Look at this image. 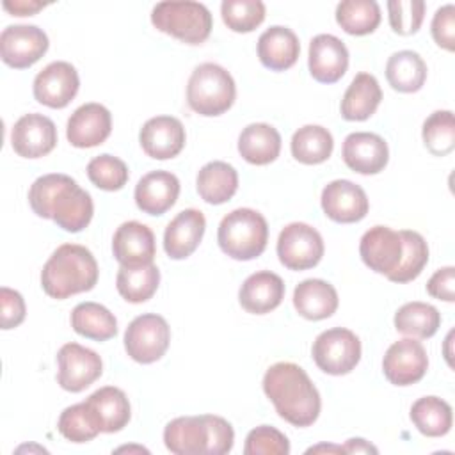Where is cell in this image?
I'll use <instances>...</instances> for the list:
<instances>
[{
	"label": "cell",
	"mask_w": 455,
	"mask_h": 455,
	"mask_svg": "<svg viewBox=\"0 0 455 455\" xmlns=\"http://www.w3.org/2000/svg\"><path fill=\"white\" fill-rule=\"evenodd\" d=\"M382 91L377 78L370 73H357L347 87L339 110L347 121H366L380 105Z\"/></svg>",
	"instance_id": "obj_29"
},
{
	"label": "cell",
	"mask_w": 455,
	"mask_h": 455,
	"mask_svg": "<svg viewBox=\"0 0 455 455\" xmlns=\"http://www.w3.org/2000/svg\"><path fill=\"white\" fill-rule=\"evenodd\" d=\"M25 300L20 291L2 286L0 288V325L4 331L18 327L25 320Z\"/></svg>",
	"instance_id": "obj_46"
},
{
	"label": "cell",
	"mask_w": 455,
	"mask_h": 455,
	"mask_svg": "<svg viewBox=\"0 0 455 455\" xmlns=\"http://www.w3.org/2000/svg\"><path fill=\"white\" fill-rule=\"evenodd\" d=\"M87 176L94 187L107 192H114L121 190L126 185L130 172L121 158L103 153L94 156L87 164Z\"/></svg>",
	"instance_id": "obj_42"
},
{
	"label": "cell",
	"mask_w": 455,
	"mask_h": 455,
	"mask_svg": "<svg viewBox=\"0 0 455 455\" xmlns=\"http://www.w3.org/2000/svg\"><path fill=\"white\" fill-rule=\"evenodd\" d=\"M403 245H405V256L402 261V267L396 270V274L389 279L393 283H409L414 281L428 263V245L425 238L412 229H400Z\"/></svg>",
	"instance_id": "obj_43"
},
{
	"label": "cell",
	"mask_w": 455,
	"mask_h": 455,
	"mask_svg": "<svg viewBox=\"0 0 455 455\" xmlns=\"http://www.w3.org/2000/svg\"><path fill=\"white\" fill-rule=\"evenodd\" d=\"M160 284V270L155 263L142 267H121L116 275V288L119 295L132 302L140 304L149 300Z\"/></svg>",
	"instance_id": "obj_35"
},
{
	"label": "cell",
	"mask_w": 455,
	"mask_h": 455,
	"mask_svg": "<svg viewBox=\"0 0 455 455\" xmlns=\"http://www.w3.org/2000/svg\"><path fill=\"white\" fill-rule=\"evenodd\" d=\"M432 37L437 46L453 52L455 50V7L446 4L439 7L432 18Z\"/></svg>",
	"instance_id": "obj_47"
},
{
	"label": "cell",
	"mask_w": 455,
	"mask_h": 455,
	"mask_svg": "<svg viewBox=\"0 0 455 455\" xmlns=\"http://www.w3.org/2000/svg\"><path fill=\"white\" fill-rule=\"evenodd\" d=\"M2 5L12 16H32L37 11L46 7L44 2H37V0H5Z\"/></svg>",
	"instance_id": "obj_50"
},
{
	"label": "cell",
	"mask_w": 455,
	"mask_h": 455,
	"mask_svg": "<svg viewBox=\"0 0 455 455\" xmlns=\"http://www.w3.org/2000/svg\"><path fill=\"white\" fill-rule=\"evenodd\" d=\"M220 14L233 32H252L265 20V4L261 0H224Z\"/></svg>",
	"instance_id": "obj_41"
},
{
	"label": "cell",
	"mask_w": 455,
	"mask_h": 455,
	"mask_svg": "<svg viewBox=\"0 0 455 455\" xmlns=\"http://www.w3.org/2000/svg\"><path fill=\"white\" fill-rule=\"evenodd\" d=\"M11 144L23 158H41L57 146L55 123L43 114H25L12 126Z\"/></svg>",
	"instance_id": "obj_16"
},
{
	"label": "cell",
	"mask_w": 455,
	"mask_h": 455,
	"mask_svg": "<svg viewBox=\"0 0 455 455\" xmlns=\"http://www.w3.org/2000/svg\"><path fill=\"white\" fill-rule=\"evenodd\" d=\"M323 251L322 235L306 222H291L279 233L277 256L290 270H307L316 267Z\"/></svg>",
	"instance_id": "obj_9"
},
{
	"label": "cell",
	"mask_w": 455,
	"mask_h": 455,
	"mask_svg": "<svg viewBox=\"0 0 455 455\" xmlns=\"http://www.w3.org/2000/svg\"><path fill=\"white\" fill-rule=\"evenodd\" d=\"M243 453L245 455H288L290 441L275 427L259 425L247 434Z\"/></svg>",
	"instance_id": "obj_45"
},
{
	"label": "cell",
	"mask_w": 455,
	"mask_h": 455,
	"mask_svg": "<svg viewBox=\"0 0 455 455\" xmlns=\"http://www.w3.org/2000/svg\"><path fill=\"white\" fill-rule=\"evenodd\" d=\"M284 299V281L270 272L259 270L251 274L240 286V306L252 315H265L274 311Z\"/></svg>",
	"instance_id": "obj_25"
},
{
	"label": "cell",
	"mask_w": 455,
	"mask_h": 455,
	"mask_svg": "<svg viewBox=\"0 0 455 455\" xmlns=\"http://www.w3.org/2000/svg\"><path fill=\"white\" fill-rule=\"evenodd\" d=\"M423 0H389L387 16L393 32L400 36H412L419 30L425 18Z\"/></svg>",
	"instance_id": "obj_44"
},
{
	"label": "cell",
	"mask_w": 455,
	"mask_h": 455,
	"mask_svg": "<svg viewBox=\"0 0 455 455\" xmlns=\"http://www.w3.org/2000/svg\"><path fill=\"white\" fill-rule=\"evenodd\" d=\"M336 21L350 36H366L379 27L380 7L375 0H343L336 5Z\"/></svg>",
	"instance_id": "obj_38"
},
{
	"label": "cell",
	"mask_w": 455,
	"mask_h": 455,
	"mask_svg": "<svg viewBox=\"0 0 455 455\" xmlns=\"http://www.w3.org/2000/svg\"><path fill=\"white\" fill-rule=\"evenodd\" d=\"M116 451H144V453H148V450L142 446H121Z\"/></svg>",
	"instance_id": "obj_53"
},
{
	"label": "cell",
	"mask_w": 455,
	"mask_h": 455,
	"mask_svg": "<svg viewBox=\"0 0 455 455\" xmlns=\"http://www.w3.org/2000/svg\"><path fill=\"white\" fill-rule=\"evenodd\" d=\"M98 263L92 252L80 243H62L46 259L41 270V286L52 299L64 300L89 291L98 283Z\"/></svg>",
	"instance_id": "obj_3"
},
{
	"label": "cell",
	"mask_w": 455,
	"mask_h": 455,
	"mask_svg": "<svg viewBox=\"0 0 455 455\" xmlns=\"http://www.w3.org/2000/svg\"><path fill=\"white\" fill-rule=\"evenodd\" d=\"M395 329L405 336L427 339L441 327V313L427 302H407L395 313Z\"/></svg>",
	"instance_id": "obj_37"
},
{
	"label": "cell",
	"mask_w": 455,
	"mask_h": 455,
	"mask_svg": "<svg viewBox=\"0 0 455 455\" xmlns=\"http://www.w3.org/2000/svg\"><path fill=\"white\" fill-rule=\"evenodd\" d=\"M311 355L323 373L347 375L361 359V341L350 329L332 327L316 336Z\"/></svg>",
	"instance_id": "obj_7"
},
{
	"label": "cell",
	"mask_w": 455,
	"mask_h": 455,
	"mask_svg": "<svg viewBox=\"0 0 455 455\" xmlns=\"http://www.w3.org/2000/svg\"><path fill=\"white\" fill-rule=\"evenodd\" d=\"M290 146L291 155L297 162L306 165H316L325 162L332 155L334 140L327 128L320 124H306L293 133Z\"/></svg>",
	"instance_id": "obj_36"
},
{
	"label": "cell",
	"mask_w": 455,
	"mask_h": 455,
	"mask_svg": "<svg viewBox=\"0 0 455 455\" xmlns=\"http://www.w3.org/2000/svg\"><path fill=\"white\" fill-rule=\"evenodd\" d=\"M112 252L121 267L149 265L156 254L155 235L139 220L123 222L114 233Z\"/></svg>",
	"instance_id": "obj_19"
},
{
	"label": "cell",
	"mask_w": 455,
	"mask_h": 455,
	"mask_svg": "<svg viewBox=\"0 0 455 455\" xmlns=\"http://www.w3.org/2000/svg\"><path fill=\"white\" fill-rule=\"evenodd\" d=\"M423 144L434 156H446L455 149V119L451 110L432 112L421 130Z\"/></svg>",
	"instance_id": "obj_40"
},
{
	"label": "cell",
	"mask_w": 455,
	"mask_h": 455,
	"mask_svg": "<svg viewBox=\"0 0 455 455\" xmlns=\"http://www.w3.org/2000/svg\"><path fill=\"white\" fill-rule=\"evenodd\" d=\"M180 196V180L169 171H151L135 185V204L148 215H164Z\"/></svg>",
	"instance_id": "obj_24"
},
{
	"label": "cell",
	"mask_w": 455,
	"mask_h": 455,
	"mask_svg": "<svg viewBox=\"0 0 455 455\" xmlns=\"http://www.w3.org/2000/svg\"><path fill=\"white\" fill-rule=\"evenodd\" d=\"M112 132V116L101 103H84L68 119L66 137L75 148L103 144Z\"/></svg>",
	"instance_id": "obj_17"
},
{
	"label": "cell",
	"mask_w": 455,
	"mask_h": 455,
	"mask_svg": "<svg viewBox=\"0 0 455 455\" xmlns=\"http://www.w3.org/2000/svg\"><path fill=\"white\" fill-rule=\"evenodd\" d=\"M359 254L370 270L391 279L405 256L402 233L387 226H373L361 236Z\"/></svg>",
	"instance_id": "obj_10"
},
{
	"label": "cell",
	"mask_w": 455,
	"mask_h": 455,
	"mask_svg": "<svg viewBox=\"0 0 455 455\" xmlns=\"http://www.w3.org/2000/svg\"><path fill=\"white\" fill-rule=\"evenodd\" d=\"M206 219L201 210L187 208L180 212L164 231V249L172 259L188 258L203 240Z\"/></svg>",
	"instance_id": "obj_23"
},
{
	"label": "cell",
	"mask_w": 455,
	"mask_h": 455,
	"mask_svg": "<svg viewBox=\"0 0 455 455\" xmlns=\"http://www.w3.org/2000/svg\"><path fill=\"white\" fill-rule=\"evenodd\" d=\"M320 203L323 213L339 224L359 222L370 210L366 192L350 180H334L327 183L322 190Z\"/></svg>",
	"instance_id": "obj_15"
},
{
	"label": "cell",
	"mask_w": 455,
	"mask_h": 455,
	"mask_svg": "<svg viewBox=\"0 0 455 455\" xmlns=\"http://www.w3.org/2000/svg\"><path fill=\"white\" fill-rule=\"evenodd\" d=\"M386 78L398 92H416L427 80V64L418 52H395L386 62Z\"/></svg>",
	"instance_id": "obj_32"
},
{
	"label": "cell",
	"mask_w": 455,
	"mask_h": 455,
	"mask_svg": "<svg viewBox=\"0 0 455 455\" xmlns=\"http://www.w3.org/2000/svg\"><path fill=\"white\" fill-rule=\"evenodd\" d=\"M309 73L316 82L334 84L348 68V50L345 43L332 34H318L309 43Z\"/></svg>",
	"instance_id": "obj_21"
},
{
	"label": "cell",
	"mask_w": 455,
	"mask_h": 455,
	"mask_svg": "<svg viewBox=\"0 0 455 455\" xmlns=\"http://www.w3.org/2000/svg\"><path fill=\"white\" fill-rule=\"evenodd\" d=\"M57 382L69 393H80L103 373L101 357L78 343H66L57 352Z\"/></svg>",
	"instance_id": "obj_11"
},
{
	"label": "cell",
	"mask_w": 455,
	"mask_h": 455,
	"mask_svg": "<svg viewBox=\"0 0 455 455\" xmlns=\"http://www.w3.org/2000/svg\"><path fill=\"white\" fill-rule=\"evenodd\" d=\"M28 204L37 217L52 219L68 233L87 228L94 213L91 194L60 172L39 176L28 188Z\"/></svg>",
	"instance_id": "obj_1"
},
{
	"label": "cell",
	"mask_w": 455,
	"mask_h": 455,
	"mask_svg": "<svg viewBox=\"0 0 455 455\" xmlns=\"http://www.w3.org/2000/svg\"><path fill=\"white\" fill-rule=\"evenodd\" d=\"M196 187L204 203L222 204L235 196L238 188V172L228 162H208L199 169Z\"/></svg>",
	"instance_id": "obj_31"
},
{
	"label": "cell",
	"mask_w": 455,
	"mask_h": 455,
	"mask_svg": "<svg viewBox=\"0 0 455 455\" xmlns=\"http://www.w3.org/2000/svg\"><path fill=\"white\" fill-rule=\"evenodd\" d=\"M210 425V448L208 455H224L229 453L235 443V430L231 423L220 416L206 414Z\"/></svg>",
	"instance_id": "obj_48"
},
{
	"label": "cell",
	"mask_w": 455,
	"mask_h": 455,
	"mask_svg": "<svg viewBox=\"0 0 455 455\" xmlns=\"http://www.w3.org/2000/svg\"><path fill=\"white\" fill-rule=\"evenodd\" d=\"M300 53L297 34L281 25L268 27L258 39V57L261 64L272 71H284L291 68Z\"/></svg>",
	"instance_id": "obj_26"
},
{
	"label": "cell",
	"mask_w": 455,
	"mask_h": 455,
	"mask_svg": "<svg viewBox=\"0 0 455 455\" xmlns=\"http://www.w3.org/2000/svg\"><path fill=\"white\" fill-rule=\"evenodd\" d=\"M428 368V355L421 341L403 338L395 341L384 354L382 371L395 386H411L421 380Z\"/></svg>",
	"instance_id": "obj_13"
},
{
	"label": "cell",
	"mask_w": 455,
	"mask_h": 455,
	"mask_svg": "<svg viewBox=\"0 0 455 455\" xmlns=\"http://www.w3.org/2000/svg\"><path fill=\"white\" fill-rule=\"evenodd\" d=\"M151 23L160 32L169 34L187 44L204 43L213 27L208 7L192 0L156 4L151 11Z\"/></svg>",
	"instance_id": "obj_6"
},
{
	"label": "cell",
	"mask_w": 455,
	"mask_h": 455,
	"mask_svg": "<svg viewBox=\"0 0 455 455\" xmlns=\"http://www.w3.org/2000/svg\"><path fill=\"white\" fill-rule=\"evenodd\" d=\"M169 343L171 327L167 320L156 313L135 316L124 331V350L140 364L158 361L167 352Z\"/></svg>",
	"instance_id": "obj_8"
},
{
	"label": "cell",
	"mask_w": 455,
	"mask_h": 455,
	"mask_svg": "<svg viewBox=\"0 0 455 455\" xmlns=\"http://www.w3.org/2000/svg\"><path fill=\"white\" fill-rule=\"evenodd\" d=\"M343 162L359 174H377L389 160L387 142L371 132H354L345 137L341 149Z\"/></svg>",
	"instance_id": "obj_20"
},
{
	"label": "cell",
	"mask_w": 455,
	"mask_h": 455,
	"mask_svg": "<svg viewBox=\"0 0 455 455\" xmlns=\"http://www.w3.org/2000/svg\"><path fill=\"white\" fill-rule=\"evenodd\" d=\"M85 402L92 409L101 427V432L105 434H114L123 430L132 418V407H130L128 396L119 387H114V386L100 387L92 395H89Z\"/></svg>",
	"instance_id": "obj_28"
},
{
	"label": "cell",
	"mask_w": 455,
	"mask_h": 455,
	"mask_svg": "<svg viewBox=\"0 0 455 455\" xmlns=\"http://www.w3.org/2000/svg\"><path fill=\"white\" fill-rule=\"evenodd\" d=\"M164 444L176 455L208 453L210 425L208 416H180L169 421L164 428Z\"/></svg>",
	"instance_id": "obj_22"
},
{
	"label": "cell",
	"mask_w": 455,
	"mask_h": 455,
	"mask_svg": "<svg viewBox=\"0 0 455 455\" xmlns=\"http://www.w3.org/2000/svg\"><path fill=\"white\" fill-rule=\"evenodd\" d=\"M343 451L345 453H377L379 450L373 444H370L366 439L352 437L343 444Z\"/></svg>",
	"instance_id": "obj_51"
},
{
	"label": "cell",
	"mask_w": 455,
	"mask_h": 455,
	"mask_svg": "<svg viewBox=\"0 0 455 455\" xmlns=\"http://www.w3.org/2000/svg\"><path fill=\"white\" fill-rule=\"evenodd\" d=\"M427 291L434 299L453 302L455 300V268L444 267L435 270L427 283Z\"/></svg>",
	"instance_id": "obj_49"
},
{
	"label": "cell",
	"mask_w": 455,
	"mask_h": 455,
	"mask_svg": "<svg viewBox=\"0 0 455 455\" xmlns=\"http://www.w3.org/2000/svg\"><path fill=\"white\" fill-rule=\"evenodd\" d=\"M80 87L78 71L66 60L50 62L34 78V98L50 108H64Z\"/></svg>",
	"instance_id": "obj_14"
},
{
	"label": "cell",
	"mask_w": 455,
	"mask_h": 455,
	"mask_svg": "<svg viewBox=\"0 0 455 455\" xmlns=\"http://www.w3.org/2000/svg\"><path fill=\"white\" fill-rule=\"evenodd\" d=\"M235 98V80L222 66L203 62L194 68L187 84V103L196 114L220 116L231 108Z\"/></svg>",
	"instance_id": "obj_5"
},
{
	"label": "cell",
	"mask_w": 455,
	"mask_h": 455,
	"mask_svg": "<svg viewBox=\"0 0 455 455\" xmlns=\"http://www.w3.org/2000/svg\"><path fill=\"white\" fill-rule=\"evenodd\" d=\"M412 425L427 437L446 435L453 425V412L448 402L439 396L418 398L411 407Z\"/></svg>",
	"instance_id": "obj_34"
},
{
	"label": "cell",
	"mask_w": 455,
	"mask_h": 455,
	"mask_svg": "<svg viewBox=\"0 0 455 455\" xmlns=\"http://www.w3.org/2000/svg\"><path fill=\"white\" fill-rule=\"evenodd\" d=\"M219 247L238 261L258 258L268 242V224L252 208H236L222 217L217 231Z\"/></svg>",
	"instance_id": "obj_4"
},
{
	"label": "cell",
	"mask_w": 455,
	"mask_h": 455,
	"mask_svg": "<svg viewBox=\"0 0 455 455\" xmlns=\"http://www.w3.org/2000/svg\"><path fill=\"white\" fill-rule=\"evenodd\" d=\"M263 391L275 412L293 427H309L320 416V393L295 363L272 364L263 375Z\"/></svg>",
	"instance_id": "obj_2"
},
{
	"label": "cell",
	"mask_w": 455,
	"mask_h": 455,
	"mask_svg": "<svg viewBox=\"0 0 455 455\" xmlns=\"http://www.w3.org/2000/svg\"><path fill=\"white\" fill-rule=\"evenodd\" d=\"M339 304L336 288L323 279H304L293 290V306L306 320H323L336 313Z\"/></svg>",
	"instance_id": "obj_27"
},
{
	"label": "cell",
	"mask_w": 455,
	"mask_h": 455,
	"mask_svg": "<svg viewBox=\"0 0 455 455\" xmlns=\"http://www.w3.org/2000/svg\"><path fill=\"white\" fill-rule=\"evenodd\" d=\"M187 133L180 119L172 116H156L144 123L139 133L142 151L155 160H169L185 148Z\"/></svg>",
	"instance_id": "obj_18"
},
{
	"label": "cell",
	"mask_w": 455,
	"mask_h": 455,
	"mask_svg": "<svg viewBox=\"0 0 455 455\" xmlns=\"http://www.w3.org/2000/svg\"><path fill=\"white\" fill-rule=\"evenodd\" d=\"M238 153L252 165H267L281 153V135L267 123L247 124L238 137Z\"/></svg>",
	"instance_id": "obj_30"
},
{
	"label": "cell",
	"mask_w": 455,
	"mask_h": 455,
	"mask_svg": "<svg viewBox=\"0 0 455 455\" xmlns=\"http://www.w3.org/2000/svg\"><path fill=\"white\" fill-rule=\"evenodd\" d=\"M71 327L76 334L107 341L117 334V320L105 306L98 302H80L71 311Z\"/></svg>",
	"instance_id": "obj_33"
},
{
	"label": "cell",
	"mask_w": 455,
	"mask_h": 455,
	"mask_svg": "<svg viewBox=\"0 0 455 455\" xmlns=\"http://www.w3.org/2000/svg\"><path fill=\"white\" fill-rule=\"evenodd\" d=\"M48 44L46 32L37 25H9L0 34V57L7 66L25 69L46 53Z\"/></svg>",
	"instance_id": "obj_12"
},
{
	"label": "cell",
	"mask_w": 455,
	"mask_h": 455,
	"mask_svg": "<svg viewBox=\"0 0 455 455\" xmlns=\"http://www.w3.org/2000/svg\"><path fill=\"white\" fill-rule=\"evenodd\" d=\"M57 430L64 439L71 443H87L92 441L101 432V427L89 403L80 402L66 407L60 412Z\"/></svg>",
	"instance_id": "obj_39"
},
{
	"label": "cell",
	"mask_w": 455,
	"mask_h": 455,
	"mask_svg": "<svg viewBox=\"0 0 455 455\" xmlns=\"http://www.w3.org/2000/svg\"><path fill=\"white\" fill-rule=\"evenodd\" d=\"M306 453H345L343 446L338 444H316L306 450Z\"/></svg>",
	"instance_id": "obj_52"
}]
</instances>
